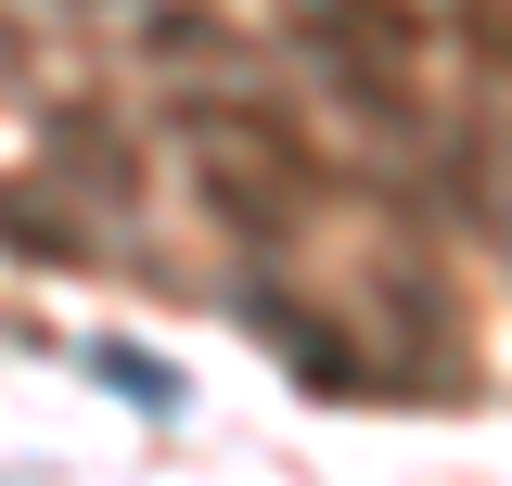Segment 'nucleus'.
<instances>
[{
	"label": "nucleus",
	"instance_id": "1",
	"mask_svg": "<svg viewBox=\"0 0 512 486\" xmlns=\"http://www.w3.org/2000/svg\"><path fill=\"white\" fill-rule=\"evenodd\" d=\"M180 141L205 154V192H218V218H256V231H282L295 205H308V141L269 116H231V103H180Z\"/></svg>",
	"mask_w": 512,
	"mask_h": 486
},
{
	"label": "nucleus",
	"instance_id": "2",
	"mask_svg": "<svg viewBox=\"0 0 512 486\" xmlns=\"http://www.w3.org/2000/svg\"><path fill=\"white\" fill-rule=\"evenodd\" d=\"M52 154H64V180L90 192V205H128V141L103 116H52Z\"/></svg>",
	"mask_w": 512,
	"mask_h": 486
},
{
	"label": "nucleus",
	"instance_id": "3",
	"mask_svg": "<svg viewBox=\"0 0 512 486\" xmlns=\"http://www.w3.org/2000/svg\"><path fill=\"white\" fill-rule=\"evenodd\" d=\"M0 243H26V256L77 269V218H64V205H39V192H0Z\"/></svg>",
	"mask_w": 512,
	"mask_h": 486
},
{
	"label": "nucleus",
	"instance_id": "4",
	"mask_svg": "<svg viewBox=\"0 0 512 486\" xmlns=\"http://www.w3.org/2000/svg\"><path fill=\"white\" fill-rule=\"evenodd\" d=\"M90 371H103V384H116V397H141V410H154V423H167V410H180V371H167V359H141V346H90Z\"/></svg>",
	"mask_w": 512,
	"mask_h": 486
},
{
	"label": "nucleus",
	"instance_id": "5",
	"mask_svg": "<svg viewBox=\"0 0 512 486\" xmlns=\"http://www.w3.org/2000/svg\"><path fill=\"white\" fill-rule=\"evenodd\" d=\"M500 218H512V192H500Z\"/></svg>",
	"mask_w": 512,
	"mask_h": 486
}]
</instances>
